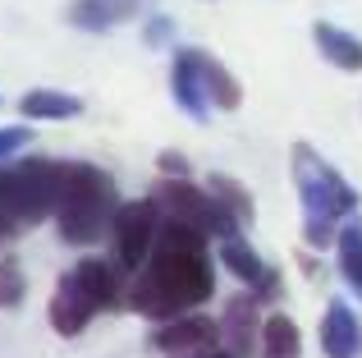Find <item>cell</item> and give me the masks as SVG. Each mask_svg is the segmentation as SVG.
Returning <instances> with one entry per match:
<instances>
[{"mask_svg":"<svg viewBox=\"0 0 362 358\" xmlns=\"http://www.w3.org/2000/svg\"><path fill=\"white\" fill-rule=\"evenodd\" d=\"M216 289L211 253H206V234L188 230V225H160V239L151 248V262L138 271L129 285V308L147 322H175L188 308L206 304Z\"/></svg>","mask_w":362,"mask_h":358,"instance_id":"6da1fadb","label":"cell"},{"mask_svg":"<svg viewBox=\"0 0 362 358\" xmlns=\"http://www.w3.org/2000/svg\"><path fill=\"white\" fill-rule=\"evenodd\" d=\"M115 188L101 166L64 161L60 166V207H55V230L74 248H92L101 234L115 225Z\"/></svg>","mask_w":362,"mask_h":358,"instance_id":"7a4b0ae2","label":"cell"},{"mask_svg":"<svg viewBox=\"0 0 362 358\" xmlns=\"http://www.w3.org/2000/svg\"><path fill=\"white\" fill-rule=\"evenodd\" d=\"M293 184H298V202H303V212H308V243L330 248V243L339 239L335 225L358 212L354 184H349L335 166L321 161L312 143L293 147Z\"/></svg>","mask_w":362,"mask_h":358,"instance_id":"3957f363","label":"cell"},{"mask_svg":"<svg viewBox=\"0 0 362 358\" xmlns=\"http://www.w3.org/2000/svg\"><path fill=\"white\" fill-rule=\"evenodd\" d=\"M60 166L64 161H28L0 166V234H18L60 207Z\"/></svg>","mask_w":362,"mask_h":358,"instance_id":"277c9868","label":"cell"},{"mask_svg":"<svg viewBox=\"0 0 362 358\" xmlns=\"http://www.w3.org/2000/svg\"><path fill=\"white\" fill-rule=\"evenodd\" d=\"M151 202L160 207V221H165V225H188V230L216 234V239L239 234V225L221 212V202L211 197V188H197L193 179H170V175H160V184L151 188Z\"/></svg>","mask_w":362,"mask_h":358,"instance_id":"5b68a950","label":"cell"},{"mask_svg":"<svg viewBox=\"0 0 362 358\" xmlns=\"http://www.w3.org/2000/svg\"><path fill=\"white\" fill-rule=\"evenodd\" d=\"M160 207L151 202V197H138V202H124L115 212V225H110V234H115V262L124 271H142L151 258V248H156L160 239Z\"/></svg>","mask_w":362,"mask_h":358,"instance_id":"8992f818","label":"cell"},{"mask_svg":"<svg viewBox=\"0 0 362 358\" xmlns=\"http://www.w3.org/2000/svg\"><path fill=\"white\" fill-rule=\"evenodd\" d=\"M151 345H156L165 358H206V354L221 350V322L184 313V317H175V322L160 326V331L151 335Z\"/></svg>","mask_w":362,"mask_h":358,"instance_id":"52a82bcc","label":"cell"},{"mask_svg":"<svg viewBox=\"0 0 362 358\" xmlns=\"http://www.w3.org/2000/svg\"><path fill=\"white\" fill-rule=\"evenodd\" d=\"M170 92H175L179 110L193 115L197 125L211 120V97H206V79H202V64H197V46H179L175 64H170Z\"/></svg>","mask_w":362,"mask_h":358,"instance_id":"ba28073f","label":"cell"},{"mask_svg":"<svg viewBox=\"0 0 362 358\" xmlns=\"http://www.w3.org/2000/svg\"><path fill=\"white\" fill-rule=\"evenodd\" d=\"M262 313H257L252 294H234L221 313V340L234 358H257L262 354Z\"/></svg>","mask_w":362,"mask_h":358,"instance_id":"9c48e42d","label":"cell"},{"mask_svg":"<svg viewBox=\"0 0 362 358\" xmlns=\"http://www.w3.org/2000/svg\"><path fill=\"white\" fill-rule=\"evenodd\" d=\"M221 262H225V271H230L234 280L252 285L257 299H275V294H280V276L266 267L262 253H257L252 243L243 239V234H230V239H221Z\"/></svg>","mask_w":362,"mask_h":358,"instance_id":"30bf717a","label":"cell"},{"mask_svg":"<svg viewBox=\"0 0 362 358\" xmlns=\"http://www.w3.org/2000/svg\"><path fill=\"white\" fill-rule=\"evenodd\" d=\"M97 313H101L97 299L78 285V276H74V271H64L60 285H55V299H51V326L60 335H78V331H88V322Z\"/></svg>","mask_w":362,"mask_h":358,"instance_id":"8fae6325","label":"cell"},{"mask_svg":"<svg viewBox=\"0 0 362 358\" xmlns=\"http://www.w3.org/2000/svg\"><path fill=\"white\" fill-rule=\"evenodd\" d=\"M321 354L326 358H358L362 354V322L354 317V308L344 299L326 308L321 317Z\"/></svg>","mask_w":362,"mask_h":358,"instance_id":"7c38bea8","label":"cell"},{"mask_svg":"<svg viewBox=\"0 0 362 358\" xmlns=\"http://www.w3.org/2000/svg\"><path fill=\"white\" fill-rule=\"evenodd\" d=\"M312 42H317V51H321V60L326 64H335V69H344V74H358L362 69V42L354 33H344V28H335V23H312Z\"/></svg>","mask_w":362,"mask_h":358,"instance_id":"4fadbf2b","label":"cell"},{"mask_svg":"<svg viewBox=\"0 0 362 358\" xmlns=\"http://www.w3.org/2000/svg\"><path fill=\"white\" fill-rule=\"evenodd\" d=\"M74 276H78V285L88 289L92 299H97V308L106 313V308H119V304H129V299L119 294V271L110 267V262H101V258H83L78 267H74Z\"/></svg>","mask_w":362,"mask_h":358,"instance_id":"5bb4252c","label":"cell"},{"mask_svg":"<svg viewBox=\"0 0 362 358\" xmlns=\"http://www.w3.org/2000/svg\"><path fill=\"white\" fill-rule=\"evenodd\" d=\"M197 64H202V79H206V97H211V106L239 110L243 106V83L234 79V74L225 69L211 51H202V46H197Z\"/></svg>","mask_w":362,"mask_h":358,"instance_id":"9a60e30c","label":"cell"},{"mask_svg":"<svg viewBox=\"0 0 362 358\" xmlns=\"http://www.w3.org/2000/svg\"><path fill=\"white\" fill-rule=\"evenodd\" d=\"M18 110H23L28 120H74V115H83V101L74 97V92L33 88V92H23V101H18Z\"/></svg>","mask_w":362,"mask_h":358,"instance_id":"2e32d148","label":"cell"},{"mask_svg":"<svg viewBox=\"0 0 362 358\" xmlns=\"http://www.w3.org/2000/svg\"><path fill=\"white\" fill-rule=\"evenodd\" d=\"M298 354H303L298 326H293L284 313H271L266 326H262V358H298Z\"/></svg>","mask_w":362,"mask_h":358,"instance_id":"e0dca14e","label":"cell"},{"mask_svg":"<svg viewBox=\"0 0 362 358\" xmlns=\"http://www.w3.org/2000/svg\"><path fill=\"white\" fill-rule=\"evenodd\" d=\"M64 18H69L74 28H83V33H106L110 23H124V9L115 0H74L69 9H64Z\"/></svg>","mask_w":362,"mask_h":358,"instance_id":"ac0fdd59","label":"cell"},{"mask_svg":"<svg viewBox=\"0 0 362 358\" xmlns=\"http://www.w3.org/2000/svg\"><path fill=\"white\" fill-rule=\"evenodd\" d=\"M206 188H211V197L221 202V212L230 216L239 230H243V225H252V197L239 188V179H234V175H211V184H206Z\"/></svg>","mask_w":362,"mask_h":358,"instance_id":"d6986e66","label":"cell"},{"mask_svg":"<svg viewBox=\"0 0 362 358\" xmlns=\"http://www.w3.org/2000/svg\"><path fill=\"white\" fill-rule=\"evenodd\" d=\"M335 258H339V276H344L349 289L362 299V225H344V230H339Z\"/></svg>","mask_w":362,"mask_h":358,"instance_id":"ffe728a7","label":"cell"},{"mask_svg":"<svg viewBox=\"0 0 362 358\" xmlns=\"http://www.w3.org/2000/svg\"><path fill=\"white\" fill-rule=\"evenodd\" d=\"M23 289H28V280H23L18 258H5L0 262V308H18L23 304Z\"/></svg>","mask_w":362,"mask_h":358,"instance_id":"44dd1931","label":"cell"},{"mask_svg":"<svg viewBox=\"0 0 362 358\" xmlns=\"http://www.w3.org/2000/svg\"><path fill=\"white\" fill-rule=\"evenodd\" d=\"M23 143H33V129L28 125H5L0 129V166H5V156H14Z\"/></svg>","mask_w":362,"mask_h":358,"instance_id":"7402d4cb","label":"cell"},{"mask_svg":"<svg viewBox=\"0 0 362 358\" xmlns=\"http://www.w3.org/2000/svg\"><path fill=\"white\" fill-rule=\"evenodd\" d=\"M170 28H175V23H170V14H156L147 23V33H142V42H147V46H165L170 42Z\"/></svg>","mask_w":362,"mask_h":358,"instance_id":"603a6c76","label":"cell"},{"mask_svg":"<svg viewBox=\"0 0 362 358\" xmlns=\"http://www.w3.org/2000/svg\"><path fill=\"white\" fill-rule=\"evenodd\" d=\"M160 175H170V179H193V166H188L179 152H160Z\"/></svg>","mask_w":362,"mask_h":358,"instance_id":"cb8c5ba5","label":"cell"},{"mask_svg":"<svg viewBox=\"0 0 362 358\" xmlns=\"http://www.w3.org/2000/svg\"><path fill=\"white\" fill-rule=\"evenodd\" d=\"M115 5H119V9H124V14H129V18L138 14V0H115Z\"/></svg>","mask_w":362,"mask_h":358,"instance_id":"d4e9b609","label":"cell"},{"mask_svg":"<svg viewBox=\"0 0 362 358\" xmlns=\"http://www.w3.org/2000/svg\"><path fill=\"white\" fill-rule=\"evenodd\" d=\"M206 358H234L230 350H216V354H206Z\"/></svg>","mask_w":362,"mask_h":358,"instance_id":"484cf974","label":"cell"}]
</instances>
